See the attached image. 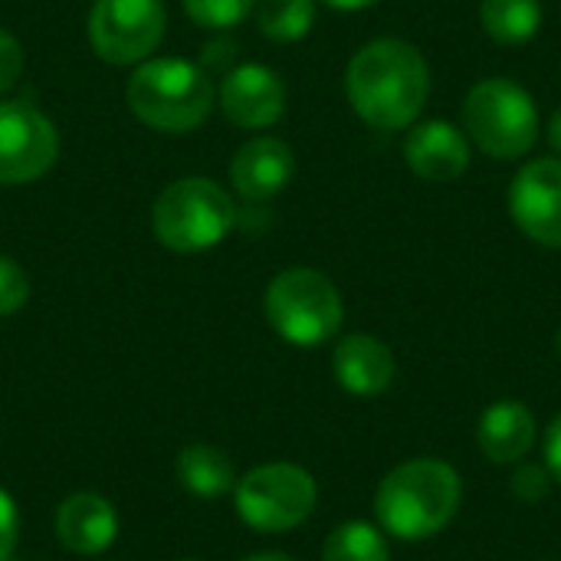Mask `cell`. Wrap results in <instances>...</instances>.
<instances>
[{"instance_id":"cell-14","label":"cell","mask_w":561,"mask_h":561,"mask_svg":"<svg viewBox=\"0 0 561 561\" xmlns=\"http://www.w3.org/2000/svg\"><path fill=\"white\" fill-rule=\"evenodd\" d=\"M56 539L72 556H102L118 539V513L99 493H72L56 510Z\"/></svg>"},{"instance_id":"cell-11","label":"cell","mask_w":561,"mask_h":561,"mask_svg":"<svg viewBox=\"0 0 561 561\" xmlns=\"http://www.w3.org/2000/svg\"><path fill=\"white\" fill-rule=\"evenodd\" d=\"M220 108L240 128H270L286 112V85L276 69L263 62H243L224 76Z\"/></svg>"},{"instance_id":"cell-18","label":"cell","mask_w":561,"mask_h":561,"mask_svg":"<svg viewBox=\"0 0 561 561\" xmlns=\"http://www.w3.org/2000/svg\"><path fill=\"white\" fill-rule=\"evenodd\" d=\"M480 23L490 39L503 46L526 43L542 26V3L539 0H483Z\"/></svg>"},{"instance_id":"cell-29","label":"cell","mask_w":561,"mask_h":561,"mask_svg":"<svg viewBox=\"0 0 561 561\" xmlns=\"http://www.w3.org/2000/svg\"><path fill=\"white\" fill-rule=\"evenodd\" d=\"M243 561H296L289 559V556H283V552H256V556H250V559Z\"/></svg>"},{"instance_id":"cell-15","label":"cell","mask_w":561,"mask_h":561,"mask_svg":"<svg viewBox=\"0 0 561 561\" xmlns=\"http://www.w3.org/2000/svg\"><path fill=\"white\" fill-rule=\"evenodd\" d=\"M332 371H335V381L348 394H355V398H378V394H385L391 388L398 365H394L391 348L381 339L355 332V335H345L335 345Z\"/></svg>"},{"instance_id":"cell-30","label":"cell","mask_w":561,"mask_h":561,"mask_svg":"<svg viewBox=\"0 0 561 561\" xmlns=\"http://www.w3.org/2000/svg\"><path fill=\"white\" fill-rule=\"evenodd\" d=\"M556 352H559V358H561V329H559V335H556Z\"/></svg>"},{"instance_id":"cell-19","label":"cell","mask_w":561,"mask_h":561,"mask_svg":"<svg viewBox=\"0 0 561 561\" xmlns=\"http://www.w3.org/2000/svg\"><path fill=\"white\" fill-rule=\"evenodd\" d=\"M316 23V0H256V26L276 43L309 36Z\"/></svg>"},{"instance_id":"cell-26","label":"cell","mask_w":561,"mask_h":561,"mask_svg":"<svg viewBox=\"0 0 561 561\" xmlns=\"http://www.w3.org/2000/svg\"><path fill=\"white\" fill-rule=\"evenodd\" d=\"M546 467H549L556 486H561V414L546 431Z\"/></svg>"},{"instance_id":"cell-22","label":"cell","mask_w":561,"mask_h":561,"mask_svg":"<svg viewBox=\"0 0 561 561\" xmlns=\"http://www.w3.org/2000/svg\"><path fill=\"white\" fill-rule=\"evenodd\" d=\"M26 302H30V276H26V270L13 256L0 253V319L20 312Z\"/></svg>"},{"instance_id":"cell-2","label":"cell","mask_w":561,"mask_h":561,"mask_svg":"<svg viewBox=\"0 0 561 561\" xmlns=\"http://www.w3.org/2000/svg\"><path fill=\"white\" fill-rule=\"evenodd\" d=\"M463 503L460 473L437 457H417L394 467L375 490L381 533L401 542H424L447 529Z\"/></svg>"},{"instance_id":"cell-12","label":"cell","mask_w":561,"mask_h":561,"mask_svg":"<svg viewBox=\"0 0 561 561\" xmlns=\"http://www.w3.org/2000/svg\"><path fill=\"white\" fill-rule=\"evenodd\" d=\"M404 161H408V168L417 178H424L431 184L457 181L470 168V141H467V131H460L447 118L421 122V125H414L408 131Z\"/></svg>"},{"instance_id":"cell-25","label":"cell","mask_w":561,"mask_h":561,"mask_svg":"<svg viewBox=\"0 0 561 561\" xmlns=\"http://www.w3.org/2000/svg\"><path fill=\"white\" fill-rule=\"evenodd\" d=\"M16 539H20V513L13 496L0 486V561L13 559Z\"/></svg>"},{"instance_id":"cell-4","label":"cell","mask_w":561,"mask_h":561,"mask_svg":"<svg viewBox=\"0 0 561 561\" xmlns=\"http://www.w3.org/2000/svg\"><path fill=\"white\" fill-rule=\"evenodd\" d=\"M237 224L233 197L210 178L171 181L151 207V233L174 253H201L227 240Z\"/></svg>"},{"instance_id":"cell-1","label":"cell","mask_w":561,"mask_h":561,"mask_svg":"<svg viewBox=\"0 0 561 561\" xmlns=\"http://www.w3.org/2000/svg\"><path fill=\"white\" fill-rule=\"evenodd\" d=\"M345 92L355 115L375 131H401L417 122L431 95V69L424 53L398 36L365 43L348 69Z\"/></svg>"},{"instance_id":"cell-17","label":"cell","mask_w":561,"mask_h":561,"mask_svg":"<svg viewBox=\"0 0 561 561\" xmlns=\"http://www.w3.org/2000/svg\"><path fill=\"white\" fill-rule=\"evenodd\" d=\"M174 473H178V483H181L187 493L201 496V500L227 496V493H233V486H237L233 460H230L220 447H210V444L184 447V450L178 454Z\"/></svg>"},{"instance_id":"cell-3","label":"cell","mask_w":561,"mask_h":561,"mask_svg":"<svg viewBox=\"0 0 561 561\" xmlns=\"http://www.w3.org/2000/svg\"><path fill=\"white\" fill-rule=\"evenodd\" d=\"M125 99L131 115L148 128L184 135L210 118L217 92L204 66L174 56H158L135 66L125 85Z\"/></svg>"},{"instance_id":"cell-31","label":"cell","mask_w":561,"mask_h":561,"mask_svg":"<svg viewBox=\"0 0 561 561\" xmlns=\"http://www.w3.org/2000/svg\"><path fill=\"white\" fill-rule=\"evenodd\" d=\"M184 561H197V559H184Z\"/></svg>"},{"instance_id":"cell-28","label":"cell","mask_w":561,"mask_h":561,"mask_svg":"<svg viewBox=\"0 0 561 561\" xmlns=\"http://www.w3.org/2000/svg\"><path fill=\"white\" fill-rule=\"evenodd\" d=\"M549 141H552V148L561 154V105L556 108L552 122H549Z\"/></svg>"},{"instance_id":"cell-20","label":"cell","mask_w":561,"mask_h":561,"mask_svg":"<svg viewBox=\"0 0 561 561\" xmlns=\"http://www.w3.org/2000/svg\"><path fill=\"white\" fill-rule=\"evenodd\" d=\"M388 539L371 523H345L322 546V561H388Z\"/></svg>"},{"instance_id":"cell-23","label":"cell","mask_w":561,"mask_h":561,"mask_svg":"<svg viewBox=\"0 0 561 561\" xmlns=\"http://www.w3.org/2000/svg\"><path fill=\"white\" fill-rule=\"evenodd\" d=\"M510 486H513V493L523 500V503H539V500H546L549 493H552V486H556V480H552V473H549V467L542 463H516V470H513V480H510Z\"/></svg>"},{"instance_id":"cell-10","label":"cell","mask_w":561,"mask_h":561,"mask_svg":"<svg viewBox=\"0 0 561 561\" xmlns=\"http://www.w3.org/2000/svg\"><path fill=\"white\" fill-rule=\"evenodd\" d=\"M510 217L533 243L561 250V158H536L516 171Z\"/></svg>"},{"instance_id":"cell-32","label":"cell","mask_w":561,"mask_h":561,"mask_svg":"<svg viewBox=\"0 0 561 561\" xmlns=\"http://www.w3.org/2000/svg\"><path fill=\"white\" fill-rule=\"evenodd\" d=\"M10 561H13V559H10Z\"/></svg>"},{"instance_id":"cell-27","label":"cell","mask_w":561,"mask_h":561,"mask_svg":"<svg viewBox=\"0 0 561 561\" xmlns=\"http://www.w3.org/2000/svg\"><path fill=\"white\" fill-rule=\"evenodd\" d=\"M332 10H345V13H355V10H368V7H375L378 0H325Z\"/></svg>"},{"instance_id":"cell-8","label":"cell","mask_w":561,"mask_h":561,"mask_svg":"<svg viewBox=\"0 0 561 561\" xmlns=\"http://www.w3.org/2000/svg\"><path fill=\"white\" fill-rule=\"evenodd\" d=\"M168 13L161 0H95L89 13V43L112 66L151 59L161 46Z\"/></svg>"},{"instance_id":"cell-9","label":"cell","mask_w":561,"mask_h":561,"mask_svg":"<svg viewBox=\"0 0 561 561\" xmlns=\"http://www.w3.org/2000/svg\"><path fill=\"white\" fill-rule=\"evenodd\" d=\"M59 154V131L36 105L0 102V184L39 181Z\"/></svg>"},{"instance_id":"cell-16","label":"cell","mask_w":561,"mask_h":561,"mask_svg":"<svg viewBox=\"0 0 561 561\" xmlns=\"http://www.w3.org/2000/svg\"><path fill=\"white\" fill-rule=\"evenodd\" d=\"M539 440L536 414L523 401H496L480 414L477 424V444L483 457L496 467H516L523 463Z\"/></svg>"},{"instance_id":"cell-6","label":"cell","mask_w":561,"mask_h":561,"mask_svg":"<svg viewBox=\"0 0 561 561\" xmlns=\"http://www.w3.org/2000/svg\"><path fill=\"white\" fill-rule=\"evenodd\" d=\"M463 131L496 161L523 158L539 141V112L533 95L503 76L477 82L463 99Z\"/></svg>"},{"instance_id":"cell-21","label":"cell","mask_w":561,"mask_h":561,"mask_svg":"<svg viewBox=\"0 0 561 561\" xmlns=\"http://www.w3.org/2000/svg\"><path fill=\"white\" fill-rule=\"evenodd\" d=\"M184 10L201 30L224 33L243 23L256 10V0H184Z\"/></svg>"},{"instance_id":"cell-7","label":"cell","mask_w":561,"mask_h":561,"mask_svg":"<svg viewBox=\"0 0 561 561\" xmlns=\"http://www.w3.org/2000/svg\"><path fill=\"white\" fill-rule=\"evenodd\" d=\"M237 516L256 533H289L302 526L319 503V486L296 463H263L233 486Z\"/></svg>"},{"instance_id":"cell-24","label":"cell","mask_w":561,"mask_h":561,"mask_svg":"<svg viewBox=\"0 0 561 561\" xmlns=\"http://www.w3.org/2000/svg\"><path fill=\"white\" fill-rule=\"evenodd\" d=\"M23 66H26V56H23L20 39H16L10 30H3V26H0V95H3V92H10V89L20 82Z\"/></svg>"},{"instance_id":"cell-13","label":"cell","mask_w":561,"mask_h":561,"mask_svg":"<svg viewBox=\"0 0 561 561\" xmlns=\"http://www.w3.org/2000/svg\"><path fill=\"white\" fill-rule=\"evenodd\" d=\"M296 174V154L283 138H270L260 135L247 145L237 148L233 161H230V184L243 201H270L279 191H286V184Z\"/></svg>"},{"instance_id":"cell-5","label":"cell","mask_w":561,"mask_h":561,"mask_svg":"<svg viewBox=\"0 0 561 561\" xmlns=\"http://www.w3.org/2000/svg\"><path fill=\"white\" fill-rule=\"evenodd\" d=\"M263 312L273 332L299 348H316L335 339L345 319L335 283L309 266H293L273 276L263 296Z\"/></svg>"}]
</instances>
